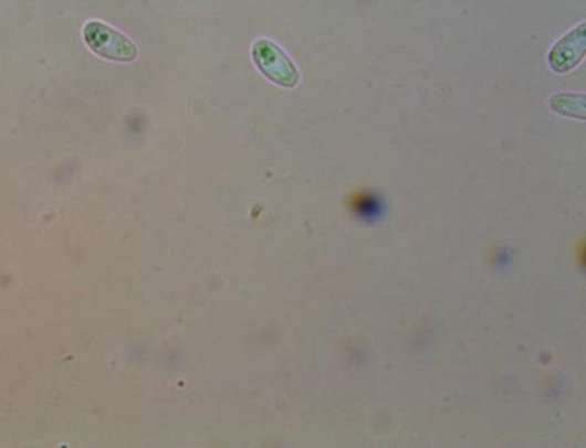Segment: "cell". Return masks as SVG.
I'll return each mask as SVG.
<instances>
[{
	"label": "cell",
	"instance_id": "obj_2",
	"mask_svg": "<svg viewBox=\"0 0 586 448\" xmlns=\"http://www.w3.org/2000/svg\"><path fill=\"white\" fill-rule=\"evenodd\" d=\"M252 56H254L261 73L272 79L274 84L283 85V87L296 85L295 65L276 44L269 42V40H260L252 49Z\"/></svg>",
	"mask_w": 586,
	"mask_h": 448
},
{
	"label": "cell",
	"instance_id": "obj_1",
	"mask_svg": "<svg viewBox=\"0 0 586 448\" xmlns=\"http://www.w3.org/2000/svg\"><path fill=\"white\" fill-rule=\"evenodd\" d=\"M85 44L97 56L112 62L128 64L137 60L138 49L126 35L101 21H90L83 30Z\"/></svg>",
	"mask_w": 586,
	"mask_h": 448
}]
</instances>
